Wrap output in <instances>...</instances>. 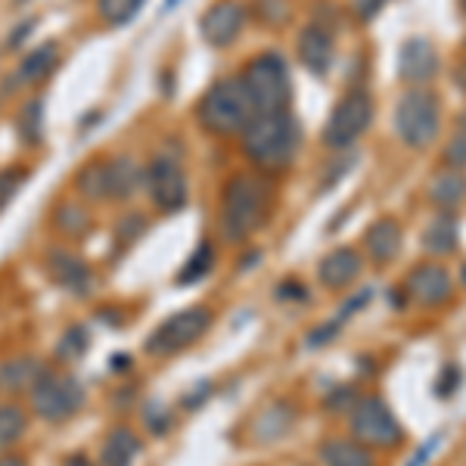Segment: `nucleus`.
<instances>
[{
  "mask_svg": "<svg viewBox=\"0 0 466 466\" xmlns=\"http://www.w3.org/2000/svg\"><path fill=\"white\" fill-rule=\"evenodd\" d=\"M239 134H243V153L249 156L255 168L268 175L287 171L302 144V127L289 109L252 116Z\"/></svg>",
  "mask_w": 466,
  "mask_h": 466,
  "instance_id": "1",
  "label": "nucleus"
},
{
  "mask_svg": "<svg viewBox=\"0 0 466 466\" xmlns=\"http://www.w3.org/2000/svg\"><path fill=\"white\" fill-rule=\"evenodd\" d=\"M270 215V184L261 175H233L221 199V237L228 243H246Z\"/></svg>",
  "mask_w": 466,
  "mask_h": 466,
  "instance_id": "2",
  "label": "nucleus"
},
{
  "mask_svg": "<svg viewBox=\"0 0 466 466\" xmlns=\"http://www.w3.org/2000/svg\"><path fill=\"white\" fill-rule=\"evenodd\" d=\"M252 116H255V109L239 78L215 81V85L206 90V96L199 100V125L206 127L208 134H215V137L239 134L249 125Z\"/></svg>",
  "mask_w": 466,
  "mask_h": 466,
  "instance_id": "3",
  "label": "nucleus"
},
{
  "mask_svg": "<svg viewBox=\"0 0 466 466\" xmlns=\"http://www.w3.org/2000/svg\"><path fill=\"white\" fill-rule=\"evenodd\" d=\"M246 94H249V103L255 109V116L261 112H280L289 106L292 96V85H289V69L287 59L280 54H261L255 56L246 72L239 75Z\"/></svg>",
  "mask_w": 466,
  "mask_h": 466,
  "instance_id": "4",
  "label": "nucleus"
},
{
  "mask_svg": "<svg viewBox=\"0 0 466 466\" xmlns=\"http://www.w3.org/2000/svg\"><path fill=\"white\" fill-rule=\"evenodd\" d=\"M439 96L430 87H410L408 94L398 100L395 109V127L398 137L410 149H426L439 137Z\"/></svg>",
  "mask_w": 466,
  "mask_h": 466,
  "instance_id": "5",
  "label": "nucleus"
},
{
  "mask_svg": "<svg viewBox=\"0 0 466 466\" xmlns=\"http://www.w3.org/2000/svg\"><path fill=\"white\" fill-rule=\"evenodd\" d=\"M208 327H212V311H208V308H202V305L187 308V311H180V314H175V318L159 323V327L149 333L144 349L156 358L177 355V351L190 349V345L197 342Z\"/></svg>",
  "mask_w": 466,
  "mask_h": 466,
  "instance_id": "6",
  "label": "nucleus"
},
{
  "mask_svg": "<svg viewBox=\"0 0 466 466\" xmlns=\"http://www.w3.org/2000/svg\"><path fill=\"white\" fill-rule=\"evenodd\" d=\"M85 404V389L78 380L59 377V373H41L32 386V408L47 423H66Z\"/></svg>",
  "mask_w": 466,
  "mask_h": 466,
  "instance_id": "7",
  "label": "nucleus"
},
{
  "mask_svg": "<svg viewBox=\"0 0 466 466\" xmlns=\"http://www.w3.org/2000/svg\"><path fill=\"white\" fill-rule=\"evenodd\" d=\"M351 435L367 448H395L401 445L404 430L382 398H360L351 408Z\"/></svg>",
  "mask_w": 466,
  "mask_h": 466,
  "instance_id": "8",
  "label": "nucleus"
},
{
  "mask_svg": "<svg viewBox=\"0 0 466 466\" xmlns=\"http://www.w3.org/2000/svg\"><path fill=\"white\" fill-rule=\"evenodd\" d=\"M373 118V96L367 90H349L339 103L333 106V116H329L327 127H323V144L342 149L349 144H355L360 134L367 131Z\"/></svg>",
  "mask_w": 466,
  "mask_h": 466,
  "instance_id": "9",
  "label": "nucleus"
},
{
  "mask_svg": "<svg viewBox=\"0 0 466 466\" xmlns=\"http://www.w3.org/2000/svg\"><path fill=\"white\" fill-rule=\"evenodd\" d=\"M144 184L156 202V208H162V212H177V208H184L187 175H184V168H180V162L168 159V156L153 159L144 175Z\"/></svg>",
  "mask_w": 466,
  "mask_h": 466,
  "instance_id": "10",
  "label": "nucleus"
},
{
  "mask_svg": "<svg viewBox=\"0 0 466 466\" xmlns=\"http://www.w3.org/2000/svg\"><path fill=\"white\" fill-rule=\"evenodd\" d=\"M47 274L59 289H66L69 296H87L94 289V270L87 268V261L75 252L66 249H50L47 252Z\"/></svg>",
  "mask_w": 466,
  "mask_h": 466,
  "instance_id": "11",
  "label": "nucleus"
},
{
  "mask_svg": "<svg viewBox=\"0 0 466 466\" xmlns=\"http://www.w3.org/2000/svg\"><path fill=\"white\" fill-rule=\"evenodd\" d=\"M404 289L417 305H441L451 299V274L435 261H426L410 270Z\"/></svg>",
  "mask_w": 466,
  "mask_h": 466,
  "instance_id": "12",
  "label": "nucleus"
},
{
  "mask_svg": "<svg viewBox=\"0 0 466 466\" xmlns=\"http://www.w3.org/2000/svg\"><path fill=\"white\" fill-rule=\"evenodd\" d=\"M439 72V54L426 37H410L401 44V54H398V75H401L408 85H426Z\"/></svg>",
  "mask_w": 466,
  "mask_h": 466,
  "instance_id": "13",
  "label": "nucleus"
},
{
  "mask_svg": "<svg viewBox=\"0 0 466 466\" xmlns=\"http://www.w3.org/2000/svg\"><path fill=\"white\" fill-rule=\"evenodd\" d=\"M243 22H246L243 6L233 4V0H221V4H215L212 10L202 16V37H206L212 47H230L239 37Z\"/></svg>",
  "mask_w": 466,
  "mask_h": 466,
  "instance_id": "14",
  "label": "nucleus"
},
{
  "mask_svg": "<svg viewBox=\"0 0 466 466\" xmlns=\"http://www.w3.org/2000/svg\"><path fill=\"white\" fill-rule=\"evenodd\" d=\"M336 56V44L329 28L323 25H308L302 35H299V63L305 66L311 75H323L329 72Z\"/></svg>",
  "mask_w": 466,
  "mask_h": 466,
  "instance_id": "15",
  "label": "nucleus"
},
{
  "mask_svg": "<svg viewBox=\"0 0 466 466\" xmlns=\"http://www.w3.org/2000/svg\"><path fill=\"white\" fill-rule=\"evenodd\" d=\"M360 268H364V261H360V255L355 249H336L320 261L318 277L329 289H342L358 280Z\"/></svg>",
  "mask_w": 466,
  "mask_h": 466,
  "instance_id": "16",
  "label": "nucleus"
},
{
  "mask_svg": "<svg viewBox=\"0 0 466 466\" xmlns=\"http://www.w3.org/2000/svg\"><path fill=\"white\" fill-rule=\"evenodd\" d=\"M318 454L323 466H373V451L355 439H329Z\"/></svg>",
  "mask_w": 466,
  "mask_h": 466,
  "instance_id": "17",
  "label": "nucleus"
},
{
  "mask_svg": "<svg viewBox=\"0 0 466 466\" xmlns=\"http://www.w3.org/2000/svg\"><path fill=\"white\" fill-rule=\"evenodd\" d=\"M364 243L377 261H392L401 249V224L392 221V218H380L367 228Z\"/></svg>",
  "mask_w": 466,
  "mask_h": 466,
  "instance_id": "18",
  "label": "nucleus"
},
{
  "mask_svg": "<svg viewBox=\"0 0 466 466\" xmlns=\"http://www.w3.org/2000/svg\"><path fill=\"white\" fill-rule=\"evenodd\" d=\"M41 373L44 367L37 358H10L6 364H0V392H25V389L35 386Z\"/></svg>",
  "mask_w": 466,
  "mask_h": 466,
  "instance_id": "19",
  "label": "nucleus"
},
{
  "mask_svg": "<svg viewBox=\"0 0 466 466\" xmlns=\"http://www.w3.org/2000/svg\"><path fill=\"white\" fill-rule=\"evenodd\" d=\"M420 243H423L426 252L432 255H448L457 249V218L448 212V208H441L439 215L432 218V224L423 230V237H420Z\"/></svg>",
  "mask_w": 466,
  "mask_h": 466,
  "instance_id": "20",
  "label": "nucleus"
},
{
  "mask_svg": "<svg viewBox=\"0 0 466 466\" xmlns=\"http://www.w3.org/2000/svg\"><path fill=\"white\" fill-rule=\"evenodd\" d=\"M106 165V199H127L140 187V168L134 159H109Z\"/></svg>",
  "mask_w": 466,
  "mask_h": 466,
  "instance_id": "21",
  "label": "nucleus"
},
{
  "mask_svg": "<svg viewBox=\"0 0 466 466\" xmlns=\"http://www.w3.org/2000/svg\"><path fill=\"white\" fill-rule=\"evenodd\" d=\"M140 454V439L131 430H112L103 441L100 463L103 466H131Z\"/></svg>",
  "mask_w": 466,
  "mask_h": 466,
  "instance_id": "22",
  "label": "nucleus"
},
{
  "mask_svg": "<svg viewBox=\"0 0 466 466\" xmlns=\"http://www.w3.org/2000/svg\"><path fill=\"white\" fill-rule=\"evenodd\" d=\"M59 63V50L56 44H41L37 50H32L19 66V81L22 85H41Z\"/></svg>",
  "mask_w": 466,
  "mask_h": 466,
  "instance_id": "23",
  "label": "nucleus"
},
{
  "mask_svg": "<svg viewBox=\"0 0 466 466\" xmlns=\"http://www.w3.org/2000/svg\"><path fill=\"white\" fill-rule=\"evenodd\" d=\"M430 199L441 208H454L466 199V177L461 171H439L430 180Z\"/></svg>",
  "mask_w": 466,
  "mask_h": 466,
  "instance_id": "24",
  "label": "nucleus"
},
{
  "mask_svg": "<svg viewBox=\"0 0 466 466\" xmlns=\"http://www.w3.org/2000/svg\"><path fill=\"white\" fill-rule=\"evenodd\" d=\"M54 224H56L59 233H66V237H85V233L90 230V215H87V208L72 206V202H63L54 215Z\"/></svg>",
  "mask_w": 466,
  "mask_h": 466,
  "instance_id": "25",
  "label": "nucleus"
},
{
  "mask_svg": "<svg viewBox=\"0 0 466 466\" xmlns=\"http://www.w3.org/2000/svg\"><path fill=\"white\" fill-rule=\"evenodd\" d=\"M215 265V249H212V243H199V249L190 255V261L184 265V270L177 274V283L180 287H190V283H197L202 280V277L212 270Z\"/></svg>",
  "mask_w": 466,
  "mask_h": 466,
  "instance_id": "26",
  "label": "nucleus"
},
{
  "mask_svg": "<svg viewBox=\"0 0 466 466\" xmlns=\"http://www.w3.org/2000/svg\"><path fill=\"white\" fill-rule=\"evenodd\" d=\"M78 190L85 193L87 199H106V165L103 162H90L78 171L75 177Z\"/></svg>",
  "mask_w": 466,
  "mask_h": 466,
  "instance_id": "27",
  "label": "nucleus"
},
{
  "mask_svg": "<svg viewBox=\"0 0 466 466\" xmlns=\"http://www.w3.org/2000/svg\"><path fill=\"white\" fill-rule=\"evenodd\" d=\"M22 432H25V413L16 404H4L0 408V451L16 445Z\"/></svg>",
  "mask_w": 466,
  "mask_h": 466,
  "instance_id": "28",
  "label": "nucleus"
},
{
  "mask_svg": "<svg viewBox=\"0 0 466 466\" xmlns=\"http://www.w3.org/2000/svg\"><path fill=\"white\" fill-rule=\"evenodd\" d=\"M140 4L144 0H96V10H100L106 25H125V22L137 16Z\"/></svg>",
  "mask_w": 466,
  "mask_h": 466,
  "instance_id": "29",
  "label": "nucleus"
},
{
  "mask_svg": "<svg viewBox=\"0 0 466 466\" xmlns=\"http://www.w3.org/2000/svg\"><path fill=\"white\" fill-rule=\"evenodd\" d=\"M41 118H44V109H41V100L28 103L19 116V131H22V140L25 144H41Z\"/></svg>",
  "mask_w": 466,
  "mask_h": 466,
  "instance_id": "30",
  "label": "nucleus"
},
{
  "mask_svg": "<svg viewBox=\"0 0 466 466\" xmlns=\"http://www.w3.org/2000/svg\"><path fill=\"white\" fill-rule=\"evenodd\" d=\"M25 171L22 168H4L0 171V208L10 206V199L19 193V187L25 184Z\"/></svg>",
  "mask_w": 466,
  "mask_h": 466,
  "instance_id": "31",
  "label": "nucleus"
},
{
  "mask_svg": "<svg viewBox=\"0 0 466 466\" xmlns=\"http://www.w3.org/2000/svg\"><path fill=\"white\" fill-rule=\"evenodd\" d=\"M85 351H87V333L81 327L69 329V333L63 336V342H59V358L63 360H78Z\"/></svg>",
  "mask_w": 466,
  "mask_h": 466,
  "instance_id": "32",
  "label": "nucleus"
},
{
  "mask_svg": "<svg viewBox=\"0 0 466 466\" xmlns=\"http://www.w3.org/2000/svg\"><path fill=\"white\" fill-rule=\"evenodd\" d=\"M255 16L261 22H268V25H283V22L289 19V6H287V0H261Z\"/></svg>",
  "mask_w": 466,
  "mask_h": 466,
  "instance_id": "33",
  "label": "nucleus"
},
{
  "mask_svg": "<svg viewBox=\"0 0 466 466\" xmlns=\"http://www.w3.org/2000/svg\"><path fill=\"white\" fill-rule=\"evenodd\" d=\"M445 159L454 168H466V131H457L445 147Z\"/></svg>",
  "mask_w": 466,
  "mask_h": 466,
  "instance_id": "34",
  "label": "nucleus"
},
{
  "mask_svg": "<svg viewBox=\"0 0 466 466\" xmlns=\"http://www.w3.org/2000/svg\"><path fill=\"white\" fill-rule=\"evenodd\" d=\"M382 4H386V0H355V16L360 22H370L382 10Z\"/></svg>",
  "mask_w": 466,
  "mask_h": 466,
  "instance_id": "35",
  "label": "nucleus"
},
{
  "mask_svg": "<svg viewBox=\"0 0 466 466\" xmlns=\"http://www.w3.org/2000/svg\"><path fill=\"white\" fill-rule=\"evenodd\" d=\"M457 380H461V370H457V367H448V370L441 373V386L435 389V392H439L441 398H445V395H454V392H457Z\"/></svg>",
  "mask_w": 466,
  "mask_h": 466,
  "instance_id": "36",
  "label": "nucleus"
},
{
  "mask_svg": "<svg viewBox=\"0 0 466 466\" xmlns=\"http://www.w3.org/2000/svg\"><path fill=\"white\" fill-rule=\"evenodd\" d=\"M439 441H441V435H439V432H435V435H432V439H430V441H426V445H423V448H420V451H417V454H413V461H410L408 466H423L426 461H430V454H432V451H435V448H439Z\"/></svg>",
  "mask_w": 466,
  "mask_h": 466,
  "instance_id": "37",
  "label": "nucleus"
},
{
  "mask_svg": "<svg viewBox=\"0 0 466 466\" xmlns=\"http://www.w3.org/2000/svg\"><path fill=\"white\" fill-rule=\"evenodd\" d=\"M351 401H355V392H351V389H339V395H333V398H329V401H327V408L339 413V410L349 408Z\"/></svg>",
  "mask_w": 466,
  "mask_h": 466,
  "instance_id": "38",
  "label": "nucleus"
},
{
  "mask_svg": "<svg viewBox=\"0 0 466 466\" xmlns=\"http://www.w3.org/2000/svg\"><path fill=\"white\" fill-rule=\"evenodd\" d=\"M333 336H336V323H333V327H320V329H314V336H311V339H308V342H311V345H320V342H329V339H333Z\"/></svg>",
  "mask_w": 466,
  "mask_h": 466,
  "instance_id": "39",
  "label": "nucleus"
},
{
  "mask_svg": "<svg viewBox=\"0 0 466 466\" xmlns=\"http://www.w3.org/2000/svg\"><path fill=\"white\" fill-rule=\"evenodd\" d=\"M454 81H457V87H461L463 94H466V59H463V63L454 69Z\"/></svg>",
  "mask_w": 466,
  "mask_h": 466,
  "instance_id": "40",
  "label": "nucleus"
},
{
  "mask_svg": "<svg viewBox=\"0 0 466 466\" xmlns=\"http://www.w3.org/2000/svg\"><path fill=\"white\" fill-rule=\"evenodd\" d=\"M63 466H94V463H90V461H87V457H85V454H72V457H69V461H66Z\"/></svg>",
  "mask_w": 466,
  "mask_h": 466,
  "instance_id": "41",
  "label": "nucleus"
},
{
  "mask_svg": "<svg viewBox=\"0 0 466 466\" xmlns=\"http://www.w3.org/2000/svg\"><path fill=\"white\" fill-rule=\"evenodd\" d=\"M0 466H25L22 457H0Z\"/></svg>",
  "mask_w": 466,
  "mask_h": 466,
  "instance_id": "42",
  "label": "nucleus"
},
{
  "mask_svg": "<svg viewBox=\"0 0 466 466\" xmlns=\"http://www.w3.org/2000/svg\"><path fill=\"white\" fill-rule=\"evenodd\" d=\"M461 125H463V131H466V112H463V116H461Z\"/></svg>",
  "mask_w": 466,
  "mask_h": 466,
  "instance_id": "43",
  "label": "nucleus"
},
{
  "mask_svg": "<svg viewBox=\"0 0 466 466\" xmlns=\"http://www.w3.org/2000/svg\"><path fill=\"white\" fill-rule=\"evenodd\" d=\"M463 10H466V0H463Z\"/></svg>",
  "mask_w": 466,
  "mask_h": 466,
  "instance_id": "44",
  "label": "nucleus"
},
{
  "mask_svg": "<svg viewBox=\"0 0 466 466\" xmlns=\"http://www.w3.org/2000/svg\"><path fill=\"white\" fill-rule=\"evenodd\" d=\"M463 277H466V268H463Z\"/></svg>",
  "mask_w": 466,
  "mask_h": 466,
  "instance_id": "45",
  "label": "nucleus"
}]
</instances>
